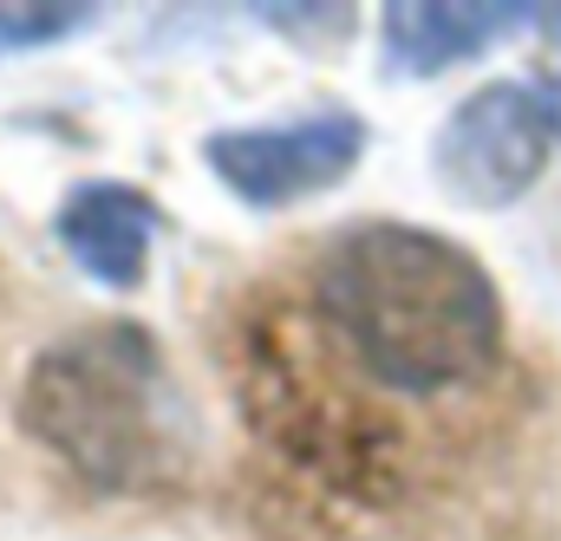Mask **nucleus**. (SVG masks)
Wrapping results in <instances>:
<instances>
[{"instance_id": "f257e3e1", "label": "nucleus", "mask_w": 561, "mask_h": 541, "mask_svg": "<svg viewBox=\"0 0 561 541\" xmlns=\"http://www.w3.org/2000/svg\"><path fill=\"white\" fill-rule=\"evenodd\" d=\"M307 320L386 399L477 392L503 359L490 268L424 222H353L307 268Z\"/></svg>"}, {"instance_id": "f03ea898", "label": "nucleus", "mask_w": 561, "mask_h": 541, "mask_svg": "<svg viewBox=\"0 0 561 541\" xmlns=\"http://www.w3.org/2000/svg\"><path fill=\"white\" fill-rule=\"evenodd\" d=\"M20 430L99 496H144L183 476L196 437L157 333L99 320L53 339L20 385Z\"/></svg>"}, {"instance_id": "7ed1b4c3", "label": "nucleus", "mask_w": 561, "mask_h": 541, "mask_svg": "<svg viewBox=\"0 0 561 541\" xmlns=\"http://www.w3.org/2000/svg\"><path fill=\"white\" fill-rule=\"evenodd\" d=\"M556 137V92L523 85V79H490L444 112V125L431 137V176L463 209H510L542 183Z\"/></svg>"}, {"instance_id": "20e7f679", "label": "nucleus", "mask_w": 561, "mask_h": 541, "mask_svg": "<svg viewBox=\"0 0 561 541\" xmlns=\"http://www.w3.org/2000/svg\"><path fill=\"white\" fill-rule=\"evenodd\" d=\"M366 137L373 131L359 112L327 105L268 125H222L203 137V163L242 209H287L346 183L366 157Z\"/></svg>"}, {"instance_id": "39448f33", "label": "nucleus", "mask_w": 561, "mask_h": 541, "mask_svg": "<svg viewBox=\"0 0 561 541\" xmlns=\"http://www.w3.org/2000/svg\"><path fill=\"white\" fill-rule=\"evenodd\" d=\"M53 235L85 280H99L112 293H131L150 274L163 209L150 203V189L125 183V176H92V183H72V196L53 216Z\"/></svg>"}, {"instance_id": "423d86ee", "label": "nucleus", "mask_w": 561, "mask_h": 541, "mask_svg": "<svg viewBox=\"0 0 561 541\" xmlns=\"http://www.w3.org/2000/svg\"><path fill=\"white\" fill-rule=\"evenodd\" d=\"M542 7H457V0H392L386 7V33H379V53H386V72L392 79H437L450 66H470L477 53H490L496 39H510L516 26H529Z\"/></svg>"}, {"instance_id": "0eeeda50", "label": "nucleus", "mask_w": 561, "mask_h": 541, "mask_svg": "<svg viewBox=\"0 0 561 541\" xmlns=\"http://www.w3.org/2000/svg\"><path fill=\"white\" fill-rule=\"evenodd\" d=\"M99 26V7H66V0H26V7H0V59L13 53H39V46H66L79 33Z\"/></svg>"}, {"instance_id": "6e6552de", "label": "nucleus", "mask_w": 561, "mask_h": 541, "mask_svg": "<svg viewBox=\"0 0 561 541\" xmlns=\"http://www.w3.org/2000/svg\"><path fill=\"white\" fill-rule=\"evenodd\" d=\"M542 26H556V33H549V46H556V59H561V7H542Z\"/></svg>"}]
</instances>
